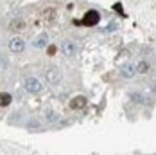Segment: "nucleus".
I'll use <instances>...</instances> for the list:
<instances>
[{
	"label": "nucleus",
	"mask_w": 156,
	"mask_h": 155,
	"mask_svg": "<svg viewBox=\"0 0 156 155\" xmlns=\"http://www.w3.org/2000/svg\"><path fill=\"white\" fill-rule=\"evenodd\" d=\"M99 18H101L99 13L92 9V11H86V15L83 16V22H81V24H83V25H86V27H94V25L99 24Z\"/></svg>",
	"instance_id": "f257e3e1"
},
{
	"label": "nucleus",
	"mask_w": 156,
	"mask_h": 155,
	"mask_svg": "<svg viewBox=\"0 0 156 155\" xmlns=\"http://www.w3.org/2000/svg\"><path fill=\"white\" fill-rule=\"evenodd\" d=\"M23 89L31 94H38L41 90V83H40L36 78H27V79L23 81Z\"/></svg>",
	"instance_id": "f03ea898"
},
{
	"label": "nucleus",
	"mask_w": 156,
	"mask_h": 155,
	"mask_svg": "<svg viewBox=\"0 0 156 155\" xmlns=\"http://www.w3.org/2000/svg\"><path fill=\"white\" fill-rule=\"evenodd\" d=\"M45 78H47V81L50 85H58L61 81V72L56 67H48L47 70H45Z\"/></svg>",
	"instance_id": "7ed1b4c3"
},
{
	"label": "nucleus",
	"mask_w": 156,
	"mask_h": 155,
	"mask_svg": "<svg viewBox=\"0 0 156 155\" xmlns=\"http://www.w3.org/2000/svg\"><path fill=\"white\" fill-rule=\"evenodd\" d=\"M86 105H88L86 96H76V97H72V99L68 101V107L72 110H81V108H84Z\"/></svg>",
	"instance_id": "20e7f679"
},
{
	"label": "nucleus",
	"mask_w": 156,
	"mask_h": 155,
	"mask_svg": "<svg viewBox=\"0 0 156 155\" xmlns=\"http://www.w3.org/2000/svg\"><path fill=\"white\" fill-rule=\"evenodd\" d=\"M25 49V42L20 38V36H15L11 42H9V51H13V52H22Z\"/></svg>",
	"instance_id": "39448f33"
},
{
	"label": "nucleus",
	"mask_w": 156,
	"mask_h": 155,
	"mask_svg": "<svg viewBox=\"0 0 156 155\" xmlns=\"http://www.w3.org/2000/svg\"><path fill=\"white\" fill-rule=\"evenodd\" d=\"M48 43V34L47 32H40L36 38H34V42H32V45L36 47V49H43V47H47Z\"/></svg>",
	"instance_id": "423d86ee"
},
{
	"label": "nucleus",
	"mask_w": 156,
	"mask_h": 155,
	"mask_svg": "<svg viewBox=\"0 0 156 155\" xmlns=\"http://www.w3.org/2000/svg\"><path fill=\"white\" fill-rule=\"evenodd\" d=\"M120 74L126 79H131V78H135V74H136V69L131 63H126V65H122V69H120Z\"/></svg>",
	"instance_id": "0eeeda50"
},
{
	"label": "nucleus",
	"mask_w": 156,
	"mask_h": 155,
	"mask_svg": "<svg viewBox=\"0 0 156 155\" xmlns=\"http://www.w3.org/2000/svg\"><path fill=\"white\" fill-rule=\"evenodd\" d=\"M11 101H13L11 94L0 92V107H9V105H11Z\"/></svg>",
	"instance_id": "6e6552de"
},
{
	"label": "nucleus",
	"mask_w": 156,
	"mask_h": 155,
	"mask_svg": "<svg viewBox=\"0 0 156 155\" xmlns=\"http://www.w3.org/2000/svg\"><path fill=\"white\" fill-rule=\"evenodd\" d=\"M61 51L66 54V56H72V54H74V51H76V45H74L72 42H65L63 47H61Z\"/></svg>",
	"instance_id": "1a4fd4ad"
},
{
	"label": "nucleus",
	"mask_w": 156,
	"mask_h": 155,
	"mask_svg": "<svg viewBox=\"0 0 156 155\" xmlns=\"http://www.w3.org/2000/svg\"><path fill=\"white\" fill-rule=\"evenodd\" d=\"M9 27H11L13 31H18V29H22V27H23V22H22V20H16V22H13Z\"/></svg>",
	"instance_id": "9d476101"
},
{
	"label": "nucleus",
	"mask_w": 156,
	"mask_h": 155,
	"mask_svg": "<svg viewBox=\"0 0 156 155\" xmlns=\"http://www.w3.org/2000/svg\"><path fill=\"white\" fill-rule=\"evenodd\" d=\"M43 16H45V20H48V22H50V20H54V18H52V16H54V11H52V9H48V11H45V13H43Z\"/></svg>",
	"instance_id": "9b49d317"
},
{
	"label": "nucleus",
	"mask_w": 156,
	"mask_h": 155,
	"mask_svg": "<svg viewBox=\"0 0 156 155\" xmlns=\"http://www.w3.org/2000/svg\"><path fill=\"white\" fill-rule=\"evenodd\" d=\"M147 69H149V67H147L145 62H142L140 65H138V72H147Z\"/></svg>",
	"instance_id": "f8f14e48"
},
{
	"label": "nucleus",
	"mask_w": 156,
	"mask_h": 155,
	"mask_svg": "<svg viewBox=\"0 0 156 155\" xmlns=\"http://www.w3.org/2000/svg\"><path fill=\"white\" fill-rule=\"evenodd\" d=\"M113 9H115L117 13H120V15L124 16V11H122V6H120V4H115V6H113Z\"/></svg>",
	"instance_id": "ddd939ff"
},
{
	"label": "nucleus",
	"mask_w": 156,
	"mask_h": 155,
	"mask_svg": "<svg viewBox=\"0 0 156 155\" xmlns=\"http://www.w3.org/2000/svg\"><path fill=\"white\" fill-rule=\"evenodd\" d=\"M47 52L50 54V56H52V54H56V47H54V45H50V47L47 49Z\"/></svg>",
	"instance_id": "4468645a"
}]
</instances>
